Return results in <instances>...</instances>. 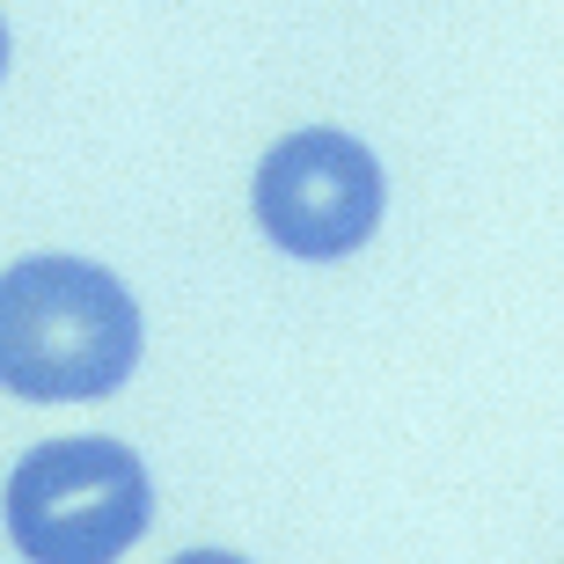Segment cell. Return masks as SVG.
Returning <instances> with one entry per match:
<instances>
[{
  "instance_id": "3957f363",
  "label": "cell",
  "mask_w": 564,
  "mask_h": 564,
  "mask_svg": "<svg viewBox=\"0 0 564 564\" xmlns=\"http://www.w3.org/2000/svg\"><path fill=\"white\" fill-rule=\"evenodd\" d=\"M381 206H389V176H381L375 147L352 132L308 126L257 162L250 213L272 235V250L301 257V264H337L375 242Z\"/></svg>"
},
{
  "instance_id": "6da1fadb",
  "label": "cell",
  "mask_w": 564,
  "mask_h": 564,
  "mask_svg": "<svg viewBox=\"0 0 564 564\" xmlns=\"http://www.w3.org/2000/svg\"><path fill=\"white\" fill-rule=\"evenodd\" d=\"M147 352L140 301L88 257H22L0 272V389L22 403L118 397Z\"/></svg>"
},
{
  "instance_id": "5b68a950",
  "label": "cell",
  "mask_w": 564,
  "mask_h": 564,
  "mask_svg": "<svg viewBox=\"0 0 564 564\" xmlns=\"http://www.w3.org/2000/svg\"><path fill=\"white\" fill-rule=\"evenodd\" d=\"M0 82H8V22H0Z\"/></svg>"
},
{
  "instance_id": "277c9868",
  "label": "cell",
  "mask_w": 564,
  "mask_h": 564,
  "mask_svg": "<svg viewBox=\"0 0 564 564\" xmlns=\"http://www.w3.org/2000/svg\"><path fill=\"white\" fill-rule=\"evenodd\" d=\"M169 564H250V557H235V550H184V557H169Z\"/></svg>"
},
{
  "instance_id": "7a4b0ae2",
  "label": "cell",
  "mask_w": 564,
  "mask_h": 564,
  "mask_svg": "<svg viewBox=\"0 0 564 564\" xmlns=\"http://www.w3.org/2000/svg\"><path fill=\"white\" fill-rule=\"evenodd\" d=\"M0 513L22 564H118L154 521V477L126 440H37Z\"/></svg>"
}]
</instances>
